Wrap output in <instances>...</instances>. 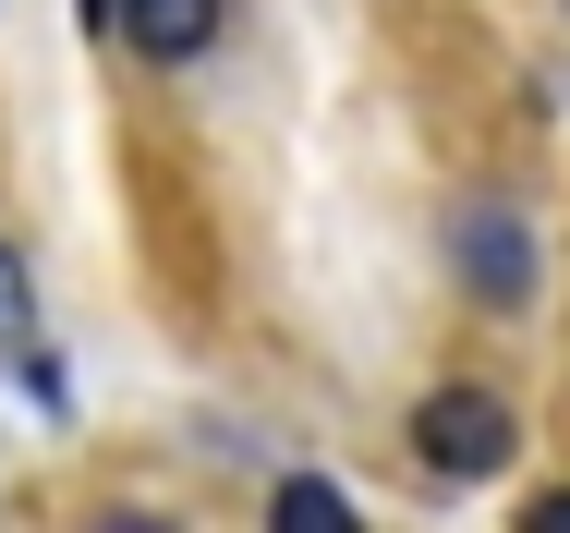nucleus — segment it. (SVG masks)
<instances>
[{"label": "nucleus", "instance_id": "1", "mask_svg": "<svg viewBox=\"0 0 570 533\" xmlns=\"http://www.w3.org/2000/svg\"><path fill=\"white\" fill-rule=\"evenodd\" d=\"M413 448H425V473L485 485V473L522 448V425H510V401H498V388H438V401L413 413Z\"/></svg>", "mask_w": 570, "mask_h": 533}, {"label": "nucleus", "instance_id": "2", "mask_svg": "<svg viewBox=\"0 0 570 533\" xmlns=\"http://www.w3.org/2000/svg\"><path fill=\"white\" fill-rule=\"evenodd\" d=\"M450 255H461V279H473L485 304H534V243H522V218H510V207H461Z\"/></svg>", "mask_w": 570, "mask_h": 533}, {"label": "nucleus", "instance_id": "3", "mask_svg": "<svg viewBox=\"0 0 570 533\" xmlns=\"http://www.w3.org/2000/svg\"><path fill=\"white\" fill-rule=\"evenodd\" d=\"M121 37L146 49V61H195L207 37H219V0H110Z\"/></svg>", "mask_w": 570, "mask_h": 533}, {"label": "nucleus", "instance_id": "4", "mask_svg": "<svg viewBox=\"0 0 570 533\" xmlns=\"http://www.w3.org/2000/svg\"><path fill=\"white\" fill-rule=\"evenodd\" d=\"M24 339H37V292L12 267V243H0V352H24Z\"/></svg>", "mask_w": 570, "mask_h": 533}, {"label": "nucleus", "instance_id": "5", "mask_svg": "<svg viewBox=\"0 0 570 533\" xmlns=\"http://www.w3.org/2000/svg\"><path fill=\"white\" fill-rule=\"evenodd\" d=\"M279 522H352V497L316 485V473H292V485H279Z\"/></svg>", "mask_w": 570, "mask_h": 533}, {"label": "nucleus", "instance_id": "6", "mask_svg": "<svg viewBox=\"0 0 570 533\" xmlns=\"http://www.w3.org/2000/svg\"><path fill=\"white\" fill-rule=\"evenodd\" d=\"M534 533H570V497H534Z\"/></svg>", "mask_w": 570, "mask_h": 533}, {"label": "nucleus", "instance_id": "7", "mask_svg": "<svg viewBox=\"0 0 570 533\" xmlns=\"http://www.w3.org/2000/svg\"><path fill=\"white\" fill-rule=\"evenodd\" d=\"M86 12H98V24H110V0H86Z\"/></svg>", "mask_w": 570, "mask_h": 533}]
</instances>
